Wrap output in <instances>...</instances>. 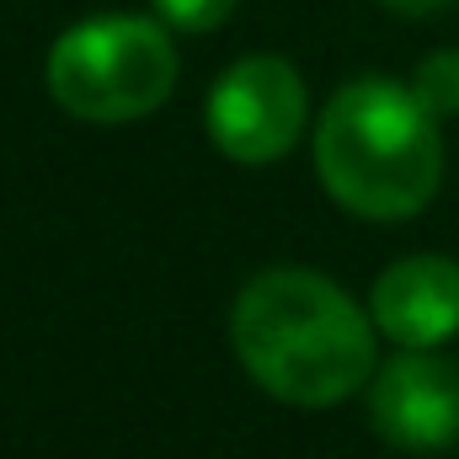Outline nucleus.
<instances>
[{
	"instance_id": "20e7f679",
	"label": "nucleus",
	"mask_w": 459,
	"mask_h": 459,
	"mask_svg": "<svg viewBox=\"0 0 459 459\" xmlns=\"http://www.w3.org/2000/svg\"><path fill=\"white\" fill-rule=\"evenodd\" d=\"M310 117L305 97V75L283 59V54H246L235 59L209 91V139L214 150L240 160V166H267L283 160Z\"/></svg>"
},
{
	"instance_id": "7ed1b4c3",
	"label": "nucleus",
	"mask_w": 459,
	"mask_h": 459,
	"mask_svg": "<svg viewBox=\"0 0 459 459\" xmlns=\"http://www.w3.org/2000/svg\"><path fill=\"white\" fill-rule=\"evenodd\" d=\"M48 97L81 123L150 117L177 86V48L160 16L108 11L65 27L43 59Z\"/></svg>"
},
{
	"instance_id": "1a4fd4ad",
	"label": "nucleus",
	"mask_w": 459,
	"mask_h": 459,
	"mask_svg": "<svg viewBox=\"0 0 459 459\" xmlns=\"http://www.w3.org/2000/svg\"><path fill=\"white\" fill-rule=\"evenodd\" d=\"M379 5H390V11H401V16H428V11H444V5H455V0H379Z\"/></svg>"
},
{
	"instance_id": "f257e3e1",
	"label": "nucleus",
	"mask_w": 459,
	"mask_h": 459,
	"mask_svg": "<svg viewBox=\"0 0 459 459\" xmlns=\"http://www.w3.org/2000/svg\"><path fill=\"white\" fill-rule=\"evenodd\" d=\"M368 316L316 267H262L230 305L240 368L283 406H342L374 374Z\"/></svg>"
},
{
	"instance_id": "f03ea898",
	"label": "nucleus",
	"mask_w": 459,
	"mask_h": 459,
	"mask_svg": "<svg viewBox=\"0 0 459 459\" xmlns=\"http://www.w3.org/2000/svg\"><path fill=\"white\" fill-rule=\"evenodd\" d=\"M316 171L347 214L411 220L444 182L438 117L401 81H347L316 123Z\"/></svg>"
},
{
	"instance_id": "39448f33",
	"label": "nucleus",
	"mask_w": 459,
	"mask_h": 459,
	"mask_svg": "<svg viewBox=\"0 0 459 459\" xmlns=\"http://www.w3.org/2000/svg\"><path fill=\"white\" fill-rule=\"evenodd\" d=\"M368 422L390 449L438 455L459 444V368L438 347H395L368 385Z\"/></svg>"
},
{
	"instance_id": "0eeeda50",
	"label": "nucleus",
	"mask_w": 459,
	"mask_h": 459,
	"mask_svg": "<svg viewBox=\"0 0 459 459\" xmlns=\"http://www.w3.org/2000/svg\"><path fill=\"white\" fill-rule=\"evenodd\" d=\"M406 86L433 117H459V48H433Z\"/></svg>"
},
{
	"instance_id": "423d86ee",
	"label": "nucleus",
	"mask_w": 459,
	"mask_h": 459,
	"mask_svg": "<svg viewBox=\"0 0 459 459\" xmlns=\"http://www.w3.org/2000/svg\"><path fill=\"white\" fill-rule=\"evenodd\" d=\"M368 316L395 347H444L459 337V262L455 256H401L368 289Z\"/></svg>"
},
{
	"instance_id": "6e6552de",
	"label": "nucleus",
	"mask_w": 459,
	"mask_h": 459,
	"mask_svg": "<svg viewBox=\"0 0 459 459\" xmlns=\"http://www.w3.org/2000/svg\"><path fill=\"white\" fill-rule=\"evenodd\" d=\"M150 5L177 32H214V27H225L230 11H235V0H150Z\"/></svg>"
}]
</instances>
